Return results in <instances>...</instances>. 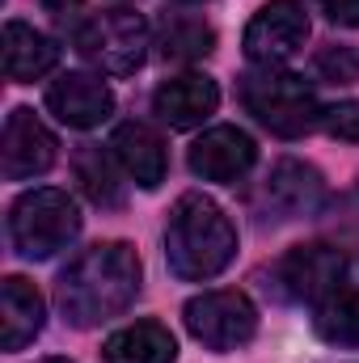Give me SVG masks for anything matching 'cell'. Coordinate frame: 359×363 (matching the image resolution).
Returning a JSON list of instances; mask_svg holds the SVG:
<instances>
[{
  "mask_svg": "<svg viewBox=\"0 0 359 363\" xmlns=\"http://www.w3.org/2000/svg\"><path fill=\"white\" fill-rule=\"evenodd\" d=\"M144 283V267L136 245L127 241H97L89 250H81L68 271L55 283V304L64 313L68 325L77 330H93L118 313H127L140 296Z\"/></svg>",
  "mask_w": 359,
  "mask_h": 363,
  "instance_id": "1",
  "label": "cell"
},
{
  "mask_svg": "<svg viewBox=\"0 0 359 363\" xmlns=\"http://www.w3.org/2000/svg\"><path fill=\"white\" fill-rule=\"evenodd\" d=\"M233 258H237V224L228 220V211L199 190L182 194L165 224L170 271L182 283H207L220 271H228Z\"/></svg>",
  "mask_w": 359,
  "mask_h": 363,
  "instance_id": "2",
  "label": "cell"
},
{
  "mask_svg": "<svg viewBox=\"0 0 359 363\" xmlns=\"http://www.w3.org/2000/svg\"><path fill=\"white\" fill-rule=\"evenodd\" d=\"M241 106L267 127L270 135L279 140H300L304 131H313L321 123V106H317V93L304 77L287 72V68H258V72H245L241 85H237Z\"/></svg>",
  "mask_w": 359,
  "mask_h": 363,
  "instance_id": "3",
  "label": "cell"
},
{
  "mask_svg": "<svg viewBox=\"0 0 359 363\" xmlns=\"http://www.w3.org/2000/svg\"><path fill=\"white\" fill-rule=\"evenodd\" d=\"M77 233H81V207L60 186L26 190L9 207V241L21 258H34V262L55 258L77 241Z\"/></svg>",
  "mask_w": 359,
  "mask_h": 363,
  "instance_id": "4",
  "label": "cell"
},
{
  "mask_svg": "<svg viewBox=\"0 0 359 363\" xmlns=\"http://www.w3.org/2000/svg\"><path fill=\"white\" fill-rule=\"evenodd\" d=\"M72 43L106 77H131L148 60L153 30L136 9H106V13L85 17V26L72 34Z\"/></svg>",
  "mask_w": 359,
  "mask_h": 363,
  "instance_id": "5",
  "label": "cell"
},
{
  "mask_svg": "<svg viewBox=\"0 0 359 363\" xmlns=\"http://www.w3.org/2000/svg\"><path fill=\"white\" fill-rule=\"evenodd\" d=\"M182 321L190 330V338L216 355H228V351H241L254 342L258 334V308L245 291H233V287H220V291H203L194 300H186L182 308Z\"/></svg>",
  "mask_w": 359,
  "mask_h": 363,
  "instance_id": "6",
  "label": "cell"
},
{
  "mask_svg": "<svg viewBox=\"0 0 359 363\" xmlns=\"http://www.w3.org/2000/svg\"><path fill=\"white\" fill-rule=\"evenodd\" d=\"M343 271H347L343 250H334L326 241H309V245L287 250L270 267V287L292 304H321L343 283Z\"/></svg>",
  "mask_w": 359,
  "mask_h": 363,
  "instance_id": "7",
  "label": "cell"
},
{
  "mask_svg": "<svg viewBox=\"0 0 359 363\" xmlns=\"http://www.w3.org/2000/svg\"><path fill=\"white\" fill-rule=\"evenodd\" d=\"M309 43V13L300 0H267L245 26V55L258 68H279Z\"/></svg>",
  "mask_w": 359,
  "mask_h": 363,
  "instance_id": "8",
  "label": "cell"
},
{
  "mask_svg": "<svg viewBox=\"0 0 359 363\" xmlns=\"http://www.w3.org/2000/svg\"><path fill=\"white\" fill-rule=\"evenodd\" d=\"M60 157V144L55 135L47 131V123L17 106L9 118H4V135H0V174L9 182H30V178H43Z\"/></svg>",
  "mask_w": 359,
  "mask_h": 363,
  "instance_id": "9",
  "label": "cell"
},
{
  "mask_svg": "<svg viewBox=\"0 0 359 363\" xmlns=\"http://www.w3.org/2000/svg\"><path fill=\"white\" fill-rule=\"evenodd\" d=\"M258 161V144L250 131L233 127V123H220V127H207L194 144H190V174L203 182H220V186H233L241 182Z\"/></svg>",
  "mask_w": 359,
  "mask_h": 363,
  "instance_id": "10",
  "label": "cell"
},
{
  "mask_svg": "<svg viewBox=\"0 0 359 363\" xmlns=\"http://www.w3.org/2000/svg\"><path fill=\"white\" fill-rule=\"evenodd\" d=\"M47 110L64 123V127H77V131H89L101 127L110 114H114V93L101 77L89 72H64L47 85Z\"/></svg>",
  "mask_w": 359,
  "mask_h": 363,
  "instance_id": "11",
  "label": "cell"
},
{
  "mask_svg": "<svg viewBox=\"0 0 359 363\" xmlns=\"http://www.w3.org/2000/svg\"><path fill=\"white\" fill-rule=\"evenodd\" d=\"M220 106V85L207 77V72H182L161 81L153 93V114L174 127V131H190V127H203Z\"/></svg>",
  "mask_w": 359,
  "mask_h": 363,
  "instance_id": "12",
  "label": "cell"
},
{
  "mask_svg": "<svg viewBox=\"0 0 359 363\" xmlns=\"http://www.w3.org/2000/svg\"><path fill=\"white\" fill-rule=\"evenodd\" d=\"M263 199H267V207L279 220H300V216H313L326 203V182H321V174L309 161L283 157L267 174Z\"/></svg>",
  "mask_w": 359,
  "mask_h": 363,
  "instance_id": "13",
  "label": "cell"
},
{
  "mask_svg": "<svg viewBox=\"0 0 359 363\" xmlns=\"http://www.w3.org/2000/svg\"><path fill=\"white\" fill-rule=\"evenodd\" d=\"M110 152L123 165V174L136 186H144V190H157L165 182V174H170L165 140L148 123H118L114 135H110Z\"/></svg>",
  "mask_w": 359,
  "mask_h": 363,
  "instance_id": "14",
  "label": "cell"
},
{
  "mask_svg": "<svg viewBox=\"0 0 359 363\" xmlns=\"http://www.w3.org/2000/svg\"><path fill=\"white\" fill-rule=\"evenodd\" d=\"M43 296L30 279L21 274H9L0 283V347L4 351H21L30 347L38 334H43Z\"/></svg>",
  "mask_w": 359,
  "mask_h": 363,
  "instance_id": "15",
  "label": "cell"
},
{
  "mask_svg": "<svg viewBox=\"0 0 359 363\" xmlns=\"http://www.w3.org/2000/svg\"><path fill=\"white\" fill-rule=\"evenodd\" d=\"M55 64H60V47L43 30L26 26V21H9L4 26V77L9 81L30 85V81L47 77Z\"/></svg>",
  "mask_w": 359,
  "mask_h": 363,
  "instance_id": "16",
  "label": "cell"
},
{
  "mask_svg": "<svg viewBox=\"0 0 359 363\" xmlns=\"http://www.w3.org/2000/svg\"><path fill=\"white\" fill-rule=\"evenodd\" d=\"M101 363H178V342L161 321H136L106 338Z\"/></svg>",
  "mask_w": 359,
  "mask_h": 363,
  "instance_id": "17",
  "label": "cell"
},
{
  "mask_svg": "<svg viewBox=\"0 0 359 363\" xmlns=\"http://www.w3.org/2000/svg\"><path fill=\"white\" fill-rule=\"evenodd\" d=\"M317 338L330 347H359V287L338 283L321 304H317Z\"/></svg>",
  "mask_w": 359,
  "mask_h": 363,
  "instance_id": "18",
  "label": "cell"
},
{
  "mask_svg": "<svg viewBox=\"0 0 359 363\" xmlns=\"http://www.w3.org/2000/svg\"><path fill=\"white\" fill-rule=\"evenodd\" d=\"M72 169H77V182L81 190L89 194L97 207H123V182H118V161L110 148H97V144H85L77 157H72Z\"/></svg>",
  "mask_w": 359,
  "mask_h": 363,
  "instance_id": "19",
  "label": "cell"
},
{
  "mask_svg": "<svg viewBox=\"0 0 359 363\" xmlns=\"http://www.w3.org/2000/svg\"><path fill=\"white\" fill-rule=\"evenodd\" d=\"M157 47L165 60H203L216 51V30L203 21V17H165L161 34H157Z\"/></svg>",
  "mask_w": 359,
  "mask_h": 363,
  "instance_id": "20",
  "label": "cell"
},
{
  "mask_svg": "<svg viewBox=\"0 0 359 363\" xmlns=\"http://www.w3.org/2000/svg\"><path fill=\"white\" fill-rule=\"evenodd\" d=\"M313 68L330 85H355L359 81V51L355 47H343V43H330V47H321L313 55Z\"/></svg>",
  "mask_w": 359,
  "mask_h": 363,
  "instance_id": "21",
  "label": "cell"
},
{
  "mask_svg": "<svg viewBox=\"0 0 359 363\" xmlns=\"http://www.w3.org/2000/svg\"><path fill=\"white\" fill-rule=\"evenodd\" d=\"M326 135L343 140V144H359V101H338L334 110L321 114Z\"/></svg>",
  "mask_w": 359,
  "mask_h": 363,
  "instance_id": "22",
  "label": "cell"
},
{
  "mask_svg": "<svg viewBox=\"0 0 359 363\" xmlns=\"http://www.w3.org/2000/svg\"><path fill=\"white\" fill-rule=\"evenodd\" d=\"M317 4L326 9L330 21H338V26H359V0H317Z\"/></svg>",
  "mask_w": 359,
  "mask_h": 363,
  "instance_id": "23",
  "label": "cell"
},
{
  "mask_svg": "<svg viewBox=\"0 0 359 363\" xmlns=\"http://www.w3.org/2000/svg\"><path fill=\"white\" fill-rule=\"evenodd\" d=\"M38 363H72V359H64V355H51V359H38Z\"/></svg>",
  "mask_w": 359,
  "mask_h": 363,
  "instance_id": "24",
  "label": "cell"
},
{
  "mask_svg": "<svg viewBox=\"0 0 359 363\" xmlns=\"http://www.w3.org/2000/svg\"><path fill=\"white\" fill-rule=\"evenodd\" d=\"M182 4H203V0H182Z\"/></svg>",
  "mask_w": 359,
  "mask_h": 363,
  "instance_id": "25",
  "label": "cell"
}]
</instances>
